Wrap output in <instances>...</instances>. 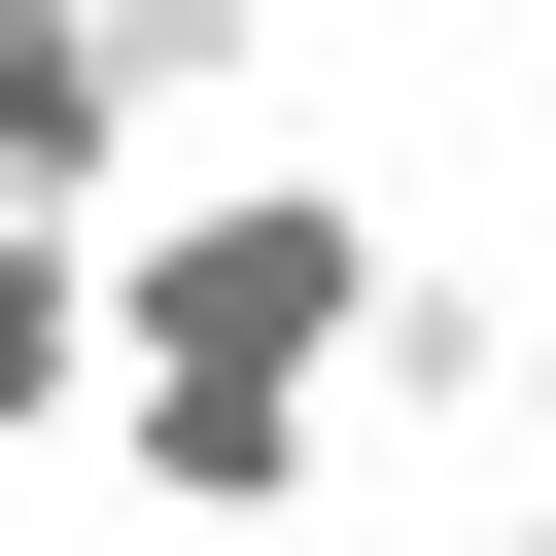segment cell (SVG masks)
I'll return each instance as SVG.
<instances>
[{
	"label": "cell",
	"instance_id": "2",
	"mask_svg": "<svg viewBox=\"0 0 556 556\" xmlns=\"http://www.w3.org/2000/svg\"><path fill=\"white\" fill-rule=\"evenodd\" d=\"M0 243H139V35L0 0Z\"/></svg>",
	"mask_w": 556,
	"mask_h": 556
},
{
	"label": "cell",
	"instance_id": "4",
	"mask_svg": "<svg viewBox=\"0 0 556 556\" xmlns=\"http://www.w3.org/2000/svg\"><path fill=\"white\" fill-rule=\"evenodd\" d=\"M139 348H104V243H0V452H70Z\"/></svg>",
	"mask_w": 556,
	"mask_h": 556
},
{
	"label": "cell",
	"instance_id": "1",
	"mask_svg": "<svg viewBox=\"0 0 556 556\" xmlns=\"http://www.w3.org/2000/svg\"><path fill=\"white\" fill-rule=\"evenodd\" d=\"M382 278H417V243H382L313 139H243V174H174V208L104 243V348H139V382H278V417H348Z\"/></svg>",
	"mask_w": 556,
	"mask_h": 556
},
{
	"label": "cell",
	"instance_id": "5",
	"mask_svg": "<svg viewBox=\"0 0 556 556\" xmlns=\"http://www.w3.org/2000/svg\"><path fill=\"white\" fill-rule=\"evenodd\" d=\"M521 486H556V313H521Z\"/></svg>",
	"mask_w": 556,
	"mask_h": 556
},
{
	"label": "cell",
	"instance_id": "3",
	"mask_svg": "<svg viewBox=\"0 0 556 556\" xmlns=\"http://www.w3.org/2000/svg\"><path fill=\"white\" fill-rule=\"evenodd\" d=\"M104 35H139V208L243 174V35H278V0H104Z\"/></svg>",
	"mask_w": 556,
	"mask_h": 556
}]
</instances>
